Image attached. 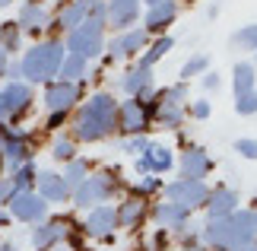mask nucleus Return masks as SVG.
Wrapping results in <instances>:
<instances>
[{"label": "nucleus", "mask_w": 257, "mask_h": 251, "mask_svg": "<svg viewBox=\"0 0 257 251\" xmlns=\"http://www.w3.org/2000/svg\"><path fill=\"white\" fill-rule=\"evenodd\" d=\"M117 130V99L114 93H92L89 102L76 108L73 140L76 143H102Z\"/></svg>", "instance_id": "1"}, {"label": "nucleus", "mask_w": 257, "mask_h": 251, "mask_svg": "<svg viewBox=\"0 0 257 251\" xmlns=\"http://www.w3.org/2000/svg\"><path fill=\"white\" fill-rule=\"evenodd\" d=\"M67 54V48L61 38H48V42H35L19 61V73H23L26 83H51L57 76V67H61Z\"/></svg>", "instance_id": "2"}, {"label": "nucleus", "mask_w": 257, "mask_h": 251, "mask_svg": "<svg viewBox=\"0 0 257 251\" xmlns=\"http://www.w3.org/2000/svg\"><path fill=\"white\" fill-rule=\"evenodd\" d=\"M117 191H121L117 172H111V169H98V172H89L83 182L70 191V197H73V207L92 210V207H98V204H108V200H114Z\"/></svg>", "instance_id": "3"}, {"label": "nucleus", "mask_w": 257, "mask_h": 251, "mask_svg": "<svg viewBox=\"0 0 257 251\" xmlns=\"http://www.w3.org/2000/svg\"><path fill=\"white\" fill-rule=\"evenodd\" d=\"M105 19H95V16H86L80 26H73L64 38V48L67 54H76L83 61H95L98 54L105 51Z\"/></svg>", "instance_id": "4"}, {"label": "nucleus", "mask_w": 257, "mask_h": 251, "mask_svg": "<svg viewBox=\"0 0 257 251\" xmlns=\"http://www.w3.org/2000/svg\"><path fill=\"white\" fill-rule=\"evenodd\" d=\"M165 188V200H175V204H181L187 213H194L197 207L206 204V194H210V188H206L203 178H178V182H169L162 185Z\"/></svg>", "instance_id": "5"}, {"label": "nucleus", "mask_w": 257, "mask_h": 251, "mask_svg": "<svg viewBox=\"0 0 257 251\" xmlns=\"http://www.w3.org/2000/svg\"><path fill=\"white\" fill-rule=\"evenodd\" d=\"M150 102L146 99H127V102H117V134L124 137H134V134H143L150 127Z\"/></svg>", "instance_id": "6"}, {"label": "nucleus", "mask_w": 257, "mask_h": 251, "mask_svg": "<svg viewBox=\"0 0 257 251\" xmlns=\"http://www.w3.org/2000/svg\"><path fill=\"white\" fill-rule=\"evenodd\" d=\"M146 45H150V32H146V29H140V26L124 29L111 42H105V61L114 64V61H124V57H134L137 51H143Z\"/></svg>", "instance_id": "7"}, {"label": "nucleus", "mask_w": 257, "mask_h": 251, "mask_svg": "<svg viewBox=\"0 0 257 251\" xmlns=\"http://www.w3.org/2000/svg\"><path fill=\"white\" fill-rule=\"evenodd\" d=\"M7 210H10V216H13V219L29 223V226L48 219V200L38 197L35 191H16V194L7 200Z\"/></svg>", "instance_id": "8"}, {"label": "nucleus", "mask_w": 257, "mask_h": 251, "mask_svg": "<svg viewBox=\"0 0 257 251\" xmlns=\"http://www.w3.org/2000/svg\"><path fill=\"white\" fill-rule=\"evenodd\" d=\"M76 102H80V83H61V79L45 83V108H48V115H70Z\"/></svg>", "instance_id": "9"}, {"label": "nucleus", "mask_w": 257, "mask_h": 251, "mask_svg": "<svg viewBox=\"0 0 257 251\" xmlns=\"http://www.w3.org/2000/svg\"><path fill=\"white\" fill-rule=\"evenodd\" d=\"M0 96H4V105H7V121H19L26 112H32L35 96H32V86L26 79H7Z\"/></svg>", "instance_id": "10"}, {"label": "nucleus", "mask_w": 257, "mask_h": 251, "mask_svg": "<svg viewBox=\"0 0 257 251\" xmlns=\"http://www.w3.org/2000/svg\"><path fill=\"white\" fill-rule=\"evenodd\" d=\"M86 223H83V235L89 238H102V242H114V229H117V213L111 204H98L92 210H86Z\"/></svg>", "instance_id": "11"}, {"label": "nucleus", "mask_w": 257, "mask_h": 251, "mask_svg": "<svg viewBox=\"0 0 257 251\" xmlns=\"http://www.w3.org/2000/svg\"><path fill=\"white\" fill-rule=\"evenodd\" d=\"M200 242L206 245V251H229V248H235L232 219L229 216L206 219V226H200Z\"/></svg>", "instance_id": "12"}, {"label": "nucleus", "mask_w": 257, "mask_h": 251, "mask_svg": "<svg viewBox=\"0 0 257 251\" xmlns=\"http://www.w3.org/2000/svg\"><path fill=\"white\" fill-rule=\"evenodd\" d=\"M140 19V0H105V26H111L114 32L134 29Z\"/></svg>", "instance_id": "13"}, {"label": "nucleus", "mask_w": 257, "mask_h": 251, "mask_svg": "<svg viewBox=\"0 0 257 251\" xmlns=\"http://www.w3.org/2000/svg\"><path fill=\"white\" fill-rule=\"evenodd\" d=\"M0 153H4V162L10 169H16V165H23V162H32V140H29V134H23V130L7 127Z\"/></svg>", "instance_id": "14"}, {"label": "nucleus", "mask_w": 257, "mask_h": 251, "mask_svg": "<svg viewBox=\"0 0 257 251\" xmlns=\"http://www.w3.org/2000/svg\"><path fill=\"white\" fill-rule=\"evenodd\" d=\"M35 194L45 197L48 204H64L70 197V188L61 178V172H51V169H38L35 172Z\"/></svg>", "instance_id": "15"}, {"label": "nucleus", "mask_w": 257, "mask_h": 251, "mask_svg": "<svg viewBox=\"0 0 257 251\" xmlns=\"http://www.w3.org/2000/svg\"><path fill=\"white\" fill-rule=\"evenodd\" d=\"M238 204H241V197H238V191L235 188H229V185H219L216 191H210L206 194V216L210 219H219V216H232L235 210H238Z\"/></svg>", "instance_id": "16"}, {"label": "nucleus", "mask_w": 257, "mask_h": 251, "mask_svg": "<svg viewBox=\"0 0 257 251\" xmlns=\"http://www.w3.org/2000/svg\"><path fill=\"white\" fill-rule=\"evenodd\" d=\"M64 238H67V219H42V223H35L29 242H32L35 251H48L51 245L64 242Z\"/></svg>", "instance_id": "17"}, {"label": "nucleus", "mask_w": 257, "mask_h": 251, "mask_svg": "<svg viewBox=\"0 0 257 251\" xmlns=\"http://www.w3.org/2000/svg\"><path fill=\"white\" fill-rule=\"evenodd\" d=\"M16 26L23 29L26 35H42L48 26H51V13L42 7V4H32V0H26L23 7H19V16H16Z\"/></svg>", "instance_id": "18"}, {"label": "nucleus", "mask_w": 257, "mask_h": 251, "mask_svg": "<svg viewBox=\"0 0 257 251\" xmlns=\"http://www.w3.org/2000/svg\"><path fill=\"white\" fill-rule=\"evenodd\" d=\"M178 165H181V178H206L213 172V159L203 146H187Z\"/></svg>", "instance_id": "19"}, {"label": "nucleus", "mask_w": 257, "mask_h": 251, "mask_svg": "<svg viewBox=\"0 0 257 251\" xmlns=\"http://www.w3.org/2000/svg\"><path fill=\"white\" fill-rule=\"evenodd\" d=\"M153 67H131L127 70V73L121 76V89L131 99H146V96H153Z\"/></svg>", "instance_id": "20"}, {"label": "nucleus", "mask_w": 257, "mask_h": 251, "mask_svg": "<svg viewBox=\"0 0 257 251\" xmlns=\"http://www.w3.org/2000/svg\"><path fill=\"white\" fill-rule=\"evenodd\" d=\"M187 219H191V213H187L181 204H175V200H162V204L153 207V223L159 226V229H165V232L181 229Z\"/></svg>", "instance_id": "21"}, {"label": "nucleus", "mask_w": 257, "mask_h": 251, "mask_svg": "<svg viewBox=\"0 0 257 251\" xmlns=\"http://www.w3.org/2000/svg\"><path fill=\"white\" fill-rule=\"evenodd\" d=\"M175 19H178V4L175 0H159V4H153L150 10H146L143 29L146 32H165Z\"/></svg>", "instance_id": "22"}, {"label": "nucleus", "mask_w": 257, "mask_h": 251, "mask_svg": "<svg viewBox=\"0 0 257 251\" xmlns=\"http://www.w3.org/2000/svg\"><path fill=\"white\" fill-rule=\"evenodd\" d=\"M114 213H117V226H124V229H137V226H143V219H146V200L143 197H124L121 200V207H114Z\"/></svg>", "instance_id": "23"}, {"label": "nucleus", "mask_w": 257, "mask_h": 251, "mask_svg": "<svg viewBox=\"0 0 257 251\" xmlns=\"http://www.w3.org/2000/svg\"><path fill=\"white\" fill-rule=\"evenodd\" d=\"M232 219V229H235V245H244V242H254L257 238V210H235L229 216Z\"/></svg>", "instance_id": "24"}, {"label": "nucleus", "mask_w": 257, "mask_h": 251, "mask_svg": "<svg viewBox=\"0 0 257 251\" xmlns=\"http://www.w3.org/2000/svg\"><path fill=\"white\" fill-rule=\"evenodd\" d=\"M143 159H146V165H150L153 175H162V172H169V169L175 165V156H172V149L165 143H150L146 153H143Z\"/></svg>", "instance_id": "25"}, {"label": "nucleus", "mask_w": 257, "mask_h": 251, "mask_svg": "<svg viewBox=\"0 0 257 251\" xmlns=\"http://www.w3.org/2000/svg\"><path fill=\"white\" fill-rule=\"evenodd\" d=\"M89 13V0H70L67 7H61V13H57V29H64V32H70L73 26H80Z\"/></svg>", "instance_id": "26"}, {"label": "nucleus", "mask_w": 257, "mask_h": 251, "mask_svg": "<svg viewBox=\"0 0 257 251\" xmlns=\"http://www.w3.org/2000/svg\"><path fill=\"white\" fill-rule=\"evenodd\" d=\"M254 83H257V76H254V64L238 61V64L232 67V89H235V99L244 96V93H251V89H257Z\"/></svg>", "instance_id": "27"}, {"label": "nucleus", "mask_w": 257, "mask_h": 251, "mask_svg": "<svg viewBox=\"0 0 257 251\" xmlns=\"http://www.w3.org/2000/svg\"><path fill=\"white\" fill-rule=\"evenodd\" d=\"M83 76H86V61H83V57L64 54V61H61V67H57L54 79H61V83H80Z\"/></svg>", "instance_id": "28"}, {"label": "nucleus", "mask_w": 257, "mask_h": 251, "mask_svg": "<svg viewBox=\"0 0 257 251\" xmlns=\"http://www.w3.org/2000/svg\"><path fill=\"white\" fill-rule=\"evenodd\" d=\"M175 48V38H169V35H162V38H156L153 45H146L143 48V57H140V67H156L162 61L165 54H169Z\"/></svg>", "instance_id": "29"}, {"label": "nucleus", "mask_w": 257, "mask_h": 251, "mask_svg": "<svg viewBox=\"0 0 257 251\" xmlns=\"http://www.w3.org/2000/svg\"><path fill=\"white\" fill-rule=\"evenodd\" d=\"M51 159L54 162H70V159H76V140L67 137V134H57L51 140Z\"/></svg>", "instance_id": "30"}, {"label": "nucleus", "mask_w": 257, "mask_h": 251, "mask_svg": "<svg viewBox=\"0 0 257 251\" xmlns=\"http://www.w3.org/2000/svg\"><path fill=\"white\" fill-rule=\"evenodd\" d=\"M86 175H89V162H86V159H70V162H64L61 178L67 182V188H70V191H73L76 185H80Z\"/></svg>", "instance_id": "31"}, {"label": "nucleus", "mask_w": 257, "mask_h": 251, "mask_svg": "<svg viewBox=\"0 0 257 251\" xmlns=\"http://www.w3.org/2000/svg\"><path fill=\"white\" fill-rule=\"evenodd\" d=\"M35 172L38 169L32 162H23L13 169V175H10V182H13V191H32L35 188Z\"/></svg>", "instance_id": "32"}, {"label": "nucleus", "mask_w": 257, "mask_h": 251, "mask_svg": "<svg viewBox=\"0 0 257 251\" xmlns=\"http://www.w3.org/2000/svg\"><path fill=\"white\" fill-rule=\"evenodd\" d=\"M206 70H210V57L206 54H194V57H187V61L181 64V83H191V76H203Z\"/></svg>", "instance_id": "33"}, {"label": "nucleus", "mask_w": 257, "mask_h": 251, "mask_svg": "<svg viewBox=\"0 0 257 251\" xmlns=\"http://www.w3.org/2000/svg\"><path fill=\"white\" fill-rule=\"evenodd\" d=\"M19 42H23V29L16 23H0V48L7 54H13V51H19Z\"/></svg>", "instance_id": "34"}, {"label": "nucleus", "mask_w": 257, "mask_h": 251, "mask_svg": "<svg viewBox=\"0 0 257 251\" xmlns=\"http://www.w3.org/2000/svg\"><path fill=\"white\" fill-rule=\"evenodd\" d=\"M232 48H244V51H257V23L241 26L238 32L232 35Z\"/></svg>", "instance_id": "35"}, {"label": "nucleus", "mask_w": 257, "mask_h": 251, "mask_svg": "<svg viewBox=\"0 0 257 251\" xmlns=\"http://www.w3.org/2000/svg\"><path fill=\"white\" fill-rule=\"evenodd\" d=\"M150 143H153L150 137L134 134V137H124V140H121V149H124L127 156H134V159H137V156H143V153H146V146H150Z\"/></svg>", "instance_id": "36"}, {"label": "nucleus", "mask_w": 257, "mask_h": 251, "mask_svg": "<svg viewBox=\"0 0 257 251\" xmlns=\"http://www.w3.org/2000/svg\"><path fill=\"white\" fill-rule=\"evenodd\" d=\"M235 112L238 115H257V89H251V93H244V96H238L235 99Z\"/></svg>", "instance_id": "37"}, {"label": "nucleus", "mask_w": 257, "mask_h": 251, "mask_svg": "<svg viewBox=\"0 0 257 251\" xmlns=\"http://www.w3.org/2000/svg\"><path fill=\"white\" fill-rule=\"evenodd\" d=\"M232 146H235V153H238V156H244V159H251V162H257V140H254V137H238Z\"/></svg>", "instance_id": "38"}, {"label": "nucleus", "mask_w": 257, "mask_h": 251, "mask_svg": "<svg viewBox=\"0 0 257 251\" xmlns=\"http://www.w3.org/2000/svg\"><path fill=\"white\" fill-rule=\"evenodd\" d=\"M159 188H162V178H156V175L150 172V175H143L140 182H137L134 191H137V197H146V194H156Z\"/></svg>", "instance_id": "39"}, {"label": "nucleus", "mask_w": 257, "mask_h": 251, "mask_svg": "<svg viewBox=\"0 0 257 251\" xmlns=\"http://www.w3.org/2000/svg\"><path fill=\"white\" fill-rule=\"evenodd\" d=\"M184 112L191 115L194 121H206V118H210V112H213V105H210V99H197V102H191Z\"/></svg>", "instance_id": "40"}, {"label": "nucleus", "mask_w": 257, "mask_h": 251, "mask_svg": "<svg viewBox=\"0 0 257 251\" xmlns=\"http://www.w3.org/2000/svg\"><path fill=\"white\" fill-rule=\"evenodd\" d=\"M16 191H13V182L10 178H0V207H7V200L13 197Z\"/></svg>", "instance_id": "41"}, {"label": "nucleus", "mask_w": 257, "mask_h": 251, "mask_svg": "<svg viewBox=\"0 0 257 251\" xmlns=\"http://www.w3.org/2000/svg\"><path fill=\"white\" fill-rule=\"evenodd\" d=\"M219 86H222L219 73H210V70H206V73H203V89H210V93H213V89H219Z\"/></svg>", "instance_id": "42"}, {"label": "nucleus", "mask_w": 257, "mask_h": 251, "mask_svg": "<svg viewBox=\"0 0 257 251\" xmlns=\"http://www.w3.org/2000/svg\"><path fill=\"white\" fill-rule=\"evenodd\" d=\"M153 245H156V251H162L165 245H169V232H165V229H159V232H156V238H153Z\"/></svg>", "instance_id": "43"}, {"label": "nucleus", "mask_w": 257, "mask_h": 251, "mask_svg": "<svg viewBox=\"0 0 257 251\" xmlns=\"http://www.w3.org/2000/svg\"><path fill=\"white\" fill-rule=\"evenodd\" d=\"M7 79H23V73H19V64H7Z\"/></svg>", "instance_id": "44"}, {"label": "nucleus", "mask_w": 257, "mask_h": 251, "mask_svg": "<svg viewBox=\"0 0 257 251\" xmlns=\"http://www.w3.org/2000/svg\"><path fill=\"white\" fill-rule=\"evenodd\" d=\"M229 251H257V238H254V242H244V245H235Z\"/></svg>", "instance_id": "45"}, {"label": "nucleus", "mask_w": 257, "mask_h": 251, "mask_svg": "<svg viewBox=\"0 0 257 251\" xmlns=\"http://www.w3.org/2000/svg\"><path fill=\"white\" fill-rule=\"evenodd\" d=\"M7 64H10V54L4 51V48H0V76L7 73Z\"/></svg>", "instance_id": "46"}, {"label": "nucleus", "mask_w": 257, "mask_h": 251, "mask_svg": "<svg viewBox=\"0 0 257 251\" xmlns=\"http://www.w3.org/2000/svg\"><path fill=\"white\" fill-rule=\"evenodd\" d=\"M206 16H210V19H216V16H219V4H210V10H206Z\"/></svg>", "instance_id": "47"}, {"label": "nucleus", "mask_w": 257, "mask_h": 251, "mask_svg": "<svg viewBox=\"0 0 257 251\" xmlns=\"http://www.w3.org/2000/svg\"><path fill=\"white\" fill-rule=\"evenodd\" d=\"M0 251H19V248H16L13 242H4V245H0Z\"/></svg>", "instance_id": "48"}, {"label": "nucleus", "mask_w": 257, "mask_h": 251, "mask_svg": "<svg viewBox=\"0 0 257 251\" xmlns=\"http://www.w3.org/2000/svg\"><path fill=\"white\" fill-rule=\"evenodd\" d=\"M181 251H206V248H200V245H181Z\"/></svg>", "instance_id": "49"}, {"label": "nucleus", "mask_w": 257, "mask_h": 251, "mask_svg": "<svg viewBox=\"0 0 257 251\" xmlns=\"http://www.w3.org/2000/svg\"><path fill=\"white\" fill-rule=\"evenodd\" d=\"M4 134H7V124H0V146H4Z\"/></svg>", "instance_id": "50"}, {"label": "nucleus", "mask_w": 257, "mask_h": 251, "mask_svg": "<svg viewBox=\"0 0 257 251\" xmlns=\"http://www.w3.org/2000/svg\"><path fill=\"white\" fill-rule=\"evenodd\" d=\"M140 4H146V7H153V4H159V0H140Z\"/></svg>", "instance_id": "51"}, {"label": "nucleus", "mask_w": 257, "mask_h": 251, "mask_svg": "<svg viewBox=\"0 0 257 251\" xmlns=\"http://www.w3.org/2000/svg\"><path fill=\"white\" fill-rule=\"evenodd\" d=\"M10 4H13V0H0V10H4V7H10Z\"/></svg>", "instance_id": "52"}, {"label": "nucleus", "mask_w": 257, "mask_h": 251, "mask_svg": "<svg viewBox=\"0 0 257 251\" xmlns=\"http://www.w3.org/2000/svg\"><path fill=\"white\" fill-rule=\"evenodd\" d=\"M0 172H4V153H0Z\"/></svg>", "instance_id": "53"}, {"label": "nucleus", "mask_w": 257, "mask_h": 251, "mask_svg": "<svg viewBox=\"0 0 257 251\" xmlns=\"http://www.w3.org/2000/svg\"><path fill=\"white\" fill-rule=\"evenodd\" d=\"M254 210H257V197H254Z\"/></svg>", "instance_id": "54"}, {"label": "nucleus", "mask_w": 257, "mask_h": 251, "mask_svg": "<svg viewBox=\"0 0 257 251\" xmlns=\"http://www.w3.org/2000/svg\"><path fill=\"white\" fill-rule=\"evenodd\" d=\"M32 4H42V0H32Z\"/></svg>", "instance_id": "55"}, {"label": "nucleus", "mask_w": 257, "mask_h": 251, "mask_svg": "<svg viewBox=\"0 0 257 251\" xmlns=\"http://www.w3.org/2000/svg\"><path fill=\"white\" fill-rule=\"evenodd\" d=\"M254 54H257V51H254Z\"/></svg>", "instance_id": "56"}]
</instances>
